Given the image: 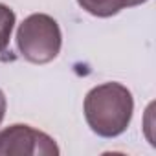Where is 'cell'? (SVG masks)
Returning a JSON list of instances; mask_svg holds the SVG:
<instances>
[{
    "instance_id": "obj_4",
    "label": "cell",
    "mask_w": 156,
    "mask_h": 156,
    "mask_svg": "<svg viewBox=\"0 0 156 156\" xmlns=\"http://www.w3.org/2000/svg\"><path fill=\"white\" fill-rule=\"evenodd\" d=\"M77 4L94 17L107 19L129 8V0H77Z\"/></svg>"
},
{
    "instance_id": "obj_2",
    "label": "cell",
    "mask_w": 156,
    "mask_h": 156,
    "mask_svg": "<svg viewBox=\"0 0 156 156\" xmlns=\"http://www.w3.org/2000/svg\"><path fill=\"white\" fill-rule=\"evenodd\" d=\"M62 44V35L57 20L46 13H33L24 19L17 30V46L22 57L33 64L53 61Z\"/></svg>"
},
{
    "instance_id": "obj_3",
    "label": "cell",
    "mask_w": 156,
    "mask_h": 156,
    "mask_svg": "<svg viewBox=\"0 0 156 156\" xmlns=\"http://www.w3.org/2000/svg\"><path fill=\"white\" fill-rule=\"evenodd\" d=\"M59 147L51 136L24 123L0 130V156H57Z\"/></svg>"
},
{
    "instance_id": "obj_5",
    "label": "cell",
    "mask_w": 156,
    "mask_h": 156,
    "mask_svg": "<svg viewBox=\"0 0 156 156\" xmlns=\"http://www.w3.org/2000/svg\"><path fill=\"white\" fill-rule=\"evenodd\" d=\"M15 26V13L6 4H0V51H4L9 44L11 31Z\"/></svg>"
},
{
    "instance_id": "obj_1",
    "label": "cell",
    "mask_w": 156,
    "mask_h": 156,
    "mask_svg": "<svg viewBox=\"0 0 156 156\" xmlns=\"http://www.w3.org/2000/svg\"><path fill=\"white\" fill-rule=\"evenodd\" d=\"M134 99L127 87L103 83L94 87L85 98V118L88 127L103 138L123 134L132 119Z\"/></svg>"
},
{
    "instance_id": "obj_6",
    "label": "cell",
    "mask_w": 156,
    "mask_h": 156,
    "mask_svg": "<svg viewBox=\"0 0 156 156\" xmlns=\"http://www.w3.org/2000/svg\"><path fill=\"white\" fill-rule=\"evenodd\" d=\"M6 107H8V103H6V96H4L2 90H0V123H2V119H4V116H6Z\"/></svg>"
}]
</instances>
